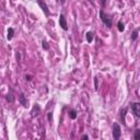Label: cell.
Segmentation results:
<instances>
[{
  "mask_svg": "<svg viewBox=\"0 0 140 140\" xmlns=\"http://www.w3.org/2000/svg\"><path fill=\"white\" fill-rule=\"evenodd\" d=\"M100 18H101L102 23H103L107 29H111L112 25H113V19H112V17L110 14L105 13L103 9H101V11H100Z\"/></svg>",
  "mask_w": 140,
  "mask_h": 140,
  "instance_id": "cell-1",
  "label": "cell"
},
{
  "mask_svg": "<svg viewBox=\"0 0 140 140\" xmlns=\"http://www.w3.org/2000/svg\"><path fill=\"white\" fill-rule=\"evenodd\" d=\"M122 136V128L117 123L113 124V137L114 139H119Z\"/></svg>",
  "mask_w": 140,
  "mask_h": 140,
  "instance_id": "cell-2",
  "label": "cell"
},
{
  "mask_svg": "<svg viewBox=\"0 0 140 140\" xmlns=\"http://www.w3.org/2000/svg\"><path fill=\"white\" fill-rule=\"evenodd\" d=\"M130 105H131L133 113L135 114V116H136L137 118H139L140 117V103H138V102H135V103H131Z\"/></svg>",
  "mask_w": 140,
  "mask_h": 140,
  "instance_id": "cell-3",
  "label": "cell"
},
{
  "mask_svg": "<svg viewBox=\"0 0 140 140\" xmlns=\"http://www.w3.org/2000/svg\"><path fill=\"white\" fill-rule=\"evenodd\" d=\"M37 3H38V6L42 8V10L44 11L45 15H46V17H48V15H49V10H48L47 3H46L44 0H37Z\"/></svg>",
  "mask_w": 140,
  "mask_h": 140,
  "instance_id": "cell-4",
  "label": "cell"
},
{
  "mask_svg": "<svg viewBox=\"0 0 140 140\" xmlns=\"http://www.w3.org/2000/svg\"><path fill=\"white\" fill-rule=\"evenodd\" d=\"M59 24L64 31H68V23L64 14H60V17H59Z\"/></svg>",
  "mask_w": 140,
  "mask_h": 140,
  "instance_id": "cell-5",
  "label": "cell"
},
{
  "mask_svg": "<svg viewBox=\"0 0 140 140\" xmlns=\"http://www.w3.org/2000/svg\"><path fill=\"white\" fill-rule=\"evenodd\" d=\"M127 111H128L127 107H124V108L120 110V120H122L124 126L127 125L126 124V114H127Z\"/></svg>",
  "mask_w": 140,
  "mask_h": 140,
  "instance_id": "cell-6",
  "label": "cell"
},
{
  "mask_svg": "<svg viewBox=\"0 0 140 140\" xmlns=\"http://www.w3.org/2000/svg\"><path fill=\"white\" fill-rule=\"evenodd\" d=\"M14 94H13V92H12V90H10V92L8 93V94L6 95V101L7 102H9V103H13L14 102Z\"/></svg>",
  "mask_w": 140,
  "mask_h": 140,
  "instance_id": "cell-7",
  "label": "cell"
},
{
  "mask_svg": "<svg viewBox=\"0 0 140 140\" xmlns=\"http://www.w3.org/2000/svg\"><path fill=\"white\" fill-rule=\"evenodd\" d=\"M19 100H20V102H21V104L24 106V107H26L27 106V104H29V101H27L26 99H25V96H24V94L23 93H21L20 94V96H19Z\"/></svg>",
  "mask_w": 140,
  "mask_h": 140,
  "instance_id": "cell-8",
  "label": "cell"
},
{
  "mask_svg": "<svg viewBox=\"0 0 140 140\" xmlns=\"http://www.w3.org/2000/svg\"><path fill=\"white\" fill-rule=\"evenodd\" d=\"M85 38H87V41H88V43H92V42H93V38H94V33H93V32H91V31L87 32Z\"/></svg>",
  "mask_w": 140,
  "mask_h": 140,
  "instance_id": "cell-9",
  "label": "cell"
},
{
  "mask_svg": "<svg viewBox=\"0 0 140 140\" xmlns=\"http://www.w3.org/2000/svg\"><path fill=\"white\" fill-rule=\"evenodd\" d=\"M13 35H14V30H13L12 27H9V29H8V35H7V38H8L9 41H11V40H12V37H13Z\"/></svg>",
  "mask_w": 140,
  "mask_h": 140,
  "instance_id": "cell-10",
  "label": "cell"
},
{
  "mask_svg": "<svg viewBox=\"0 0 140 140\" xmlns=\"http://www.w3.org/2000/svg\"><path fill=\"white\" fill-rule=\"evenodd\" d=\"M117 29L119 32H124L125 31V24H124V22L123 20H119L118 23H117Z\"/></svg>",
  "mask_w": 140,
  "mask_h": 140,
  "instance_id": "cell-11",
  "label": "cell"
},
{
  "mask_svg": "<svg viewBox=\"0 0 140 140\" xmlns=\"http://www.w3.org/2000/svg\"><path fill=\"white\" fill-rule=\"evenodd\" d=\"M77 111L76 110H70L69 111V117L70 119H76L77 118Z\"/></svg>",
  "mask_w": 140,
  "mask_h": 140,
  "instance_id": "cell-12",
  "label": "cell"
},
{
  "mask_svg": "<svg viewBox=\"0 0 140 140\" xmlns=\"http://www.w3.org/2000/svg\"><path fill=\"white\" fill-rule=\"evenodd\" d=\"M41 112V108H40V106L38 105H35L33 107V111H32V116H36V115H38V113Z\"/></svg>",
  "mask_w": 140,
  "mask_h": 140,
  "instance_id": "cell-13",
  "label": "cell"
},
{
  "mask_svg": "<svg viewBox=\"0 0 140 140\" xmlns=\"http://www.w3.org/2000/svg\"><path fill=\"white\" fill-rule=\"evenodd\" d=\"M138 33H139V27H137V29L133 32V34H131V41H133V42L137 40V37H138Z\"/></svg>",
  "mask_w": 140,
  "mask_h": 140,
  "instance_id": "cell-14",
  "label": "cell"
},
{
  "mask_svg": "<svg viewBox=\"0 0 140 140\" xmlns=\"http://www.w3.org/2000/svg\"><path fill=\"white\" fill-rule=\"evenodd\" d=\"M134 139H136V140L140 139V130H139V129H136V130H135V134H134Z\"/></svg>",
  "mask_w": 140,
  "mask_h": 140,
  "instance_id": "cell-15",
  "label": "cell"
},
{
  "mask_svg": "<svg viewBox=\"0 0 140 140\" xmlns=\"http://www.w3.org/2000/svg\"><path fill=\"white\" fill-rule=\"evenodd\" d=\"M42 45H43V48H44L45 50H48V49H49V45H48V43H47L46 41L42 42Z\"/></svg>",
  "mask_w": 140,
  "mask_h": 140,
  "instance_id": "cell-16",
  "label": "cell"
},
{
  "mask_svg": "<svg viewBox=\"0 0 140 140\" xmlns=\"http://www.w3.org/2000/svg\"><path fill=\"white\" fill-rule=\"evenodd\" d=\"M24 78H25L26 81H32V79H33V76H32V74H25Z\"/></svg>",
  "mask_w": 140,
  "mask_h": 140,
  "instance_id": "cell-17",
  "label": "cell"
},
{
  "mask_svg": "<svg viewBox=\"0 0 140 140\" xmlns=\"http://www.w3.org/2000/svg\"><path fill=\"white\" fill-rule=\"evenodd\" d=\"M97 81H99V80H97V78L95 77L94 78V89H95V91L99 89V82H97Z\"/></svg>",
  "mask_w": 140,
  "mask_h": 140,
  "instance_id": "cell-18",
  "label": "cell"
},
{
  "mask_svg": "<svg viewBox=\"0 0 140 140\" xmlns=\"http://www.w3.org/2000/svg\"><path fill=\"white\" fill-rule=\"evenodd\" d=\"M47 117H48V122H52L53 120V113L52 112H49V113L47 114Z\"/></svg>",
  "mask_w": 140,
  "mask_h": 140,
  "instance_id": "cell-19",
  "label": "cell"
},
{
  "mask_svg": "<svg viewBox=\"0 0 140 140\" xmlns=\"http://www.w3.org/2000/svg\"><path fill=\"white\" fill-rule=\"evenodd\" d=\"M81 139H89V136L88 135H83V136L81 137Z\"/></svg>",
  "mask_w": 140,
  "mask_h": 140,
  "instance_id": "cell-20",
  "label": "cell"
},
{
  "mask_svg": "<svg viewBox=\"0 0 140 140\" xmlns=\"http://www.w3.org/2000/svg\"><path fill=\"white\" fill-rule=\"evenodd\" d=\"M17 59H18V61H20V53L17 54Z\"/></svg>",
  "mask_w": 140,
  "mask_h": 140,
  "instance_id": "cell-21",
  "label": "cell"
},
{
  "mask_svg": "<svg viewBox=\"0 0 140 140\" xmlns=\"http://www.w3.org/2000/svg\"><path fill=\"white\" fill-rule=\"evenodd\" d=\"M101 1H102V6H105V2H106V0H101Z\"/></svg>",
  "mask_w": 140,
  "mask_h": 140,
  "instance_id": "cell-22",
  "label": "cell"
},
{
  "mask_svg": "<svg viewBox=\"0 0 140 140\" xmlns=\"http://www.w3.org/2000/svg\"><path fill=\"white\" fill-rule=\"evenodd\" d=\"M59 2H60V3H61V4H64L65 2H66V0H59Z\"/></svg>",
  "mask_w": 140,
  "mask_h": 140,
  "instance_id": "cell-23",
  "label": "cell"
}]
</instances>
